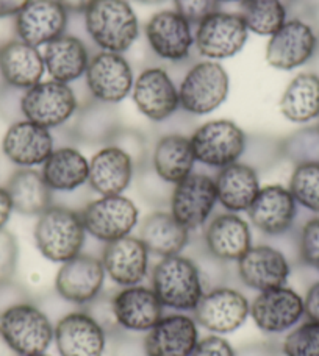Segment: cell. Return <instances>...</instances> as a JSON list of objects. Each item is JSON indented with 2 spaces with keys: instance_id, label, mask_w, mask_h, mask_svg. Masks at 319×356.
<instances>
[{
  "instance_id": "1",
  "label": "cell",
  "mask_w": 319,
  "mask_h": 356,
  "mask_svg": "<svg viewBox=\"0 0 319 356\" xmlns=\"http://www.w3.org/2000/svg\"><path fill=\"white\" fill-rule=\"evenodd\" d=\"M83 27L102 52L124 55L139 36L138 16L127 0H95L83 15Z\"/></svg>"
},
{
  "instance_id": "2",
  "label": "cell",
  "mask_w": 319,
  "mask_h": 356,
  "mask_svg": "<svg viewBox=\"0 0 319 356\" xmlns=\"http://www.w3.org/2000/svg\"><path fill=\"white\" fill-rule=\"evenodd\" d=\"M86 236L80 211L56 203L38 216L33 230L38 252L47 261L56 264H63L80 255Z\"/></svg>"
},
{
  "instance_id": "3",
  "label": "cell",
  "mask_w": 319,
  "mask_h": 356,
  "mask_svg": "<svg viewBox=\"0 0 319 356\" xmlns=\"http://www.w3.org/2000/svg\"><path fill=\"white\" fill-rule=\"evenodd\" d=\"M150 282L163 307L178 313H193L205 292L196 264L183 253L160 258Z\"/></svg>"
},
{
  "instance_id": "4",
  "label": "cell",
  "mask_w": 319,
  "mask_h": 356,
  "mask_svg": "<svg viewBox=\"0 0 319 356\" xmlns=\"http://www.w3.org/2000/svg\"><path fill=\"white\" fill-rule=\"evenodd\" d=\"M319 52V27L310 15H293L266 46V63L279 71H295Z\"/></svg>"
},
{
  "instance_id": "5",
  "label": "cell",
  "mask_w": 319,
  "mask_h": 356,
  "mask_svg": "<svg viewBox=\"0 0 319 356\" xmlns=\"http://www.w3.org/2000/svg\"><path fill=\"white\" fill-rule=\"evenodd\" d=\"M54 327L35 300L16 305L0 316V334L19 356L47 352L54 342Z\"/></svg>"
},
{
  "instance_id": "6",
  "label": "cell",
  "mask_w": 319,
  "mask_h": 356,
  "mask_svg": "<svg viewBox=\"0 0 319 356\" xmlns=\"http://www.w3.org/2000/svg\"><path fill=\"white\" fill-rule=\"evenodd\" d=\"M231 79L218 61H201L185 74L178 85V100L185 114L189 116H207L224 104Z\"/></svg>"
},
{
  "instance_id": "7",
  "label": "cell",
  "mask_w": 319,
  "mask_h": 356,
  "mask_svg": "<svg viewBox=\"0 0 319 356\" xmlns=\"http://www.w3.org/2000/svg\"><path fill=\"white\" fill-rule=\"evenodd\" d=\"M247 135L231 119H213L189 135L196 163L212 169H222L241 160Z\"/></svg>"
},
{
  "instance_id": "8",
  "label": "cell",
  "mask_w": 319,
  "mask_h": 356,
  "mask_svg": "<svg viewBox=\"0 0 319 356\" xmlns=\"http://www.w3.org/2000/svg\"><path fill=\"white\" fill-rule=\"evenodd\" d=\"M80 216L88 236L104 244L129 236L139 222L138 207L124 194L99 195L80 209Z\"/></svg>"
},
{
  "instance_id": "9",
  "label": "cell",
  "mask_w": 319,
  "mask_h": 356,
  "mask_svg": "<svg viewBox=\"0 0 319 356\" xmlns=\"http://www.w3.org/2000/svg\"><path fill=\"white\" fill-rule=\"evenodd\" d=\"M21 106L24 119L54 130L71 122L80 105L71 86L50 79L24 91Z\"/></svg>"
},
{
  "instance_id": "10",
  "label": "cell",
  "mask_w": 319,
  "mask_h": 356,
  "mask_svg": "<svg viewBox=\"0 0 319 356\" xmlns=\"http://www.w3.org/2000/svg\"><path fill=\"white\" fill-rule=\"evenodd\" d=\"M249 35L240 13L219 10L196 25L194 49L210 61L228 60L244 49Z\"/></svg>"
},
{
  "instance_id": "11",
  "label": "cell",
  "mask_w": 319,
  "mask_h": 356,
  "mask_svg": "<svg viewBox=\"0 0 319 356\" xmlns=\"http://www.w3.org/2000/svg\"><path fill=\"white\" fill-rule=\"evenodd\" d=\"M251 313V302L241 291L219 286L203 292L193 316L199 327L212 334H231L244 325Z\"/></svg>"
},
{
  "instance_id": "12",
  "label": "cell",
  "mask_w": 319,
  "mask_h": 356,
  "mask_svg": "<svg viewBox=\"0 0 319 356\" xmlns=\"http://www.w3.org/2000/svg\"><path fill=\"white\" fill-rule=\"evenodd\" d=\"M218 193L215 178L202 172H193L174 184L169 200V213L187 230L196 232L212 219Z\"/></svg>"
},
{
  "instance_id": "13",
  "label": "cell",
  "mask_w": 319,
  "mask_h": 356,
  "mask_svg": "<svg viewBox=\"0 0 319 356\" xmlns=\"http://www.w3.org/2000/svg\"><path fill=\"white\" fill-rule=\"evenodd\" d=\"M85 83L91 99L118 105L132 94L135 75L123 54L100 50L89 60Z\"/></svg>"
},
{
  "instance_id": "14",
  "label": "cell",
  "mask_w": 319,
  "mask_h": 356,
  "mask_svg": "<svg viewBox=\"0 0 319 356\" xmlns=\"http://www.w3.org/2000/svg\"><path fill=\"white\" fill-rule=\"evenodd\" d=\"M144 36L149 49L160 60L183 63L194 49V29L176 10H163L152 15L144 25Z\"/></svg>"
},
{
  "instance_id": "15",
  "label": "cell",
  "mask_w": 319,
  "mask_h": 356,
  "mask_svg": "<svg viewBox=\"0 0 319 356\" xmlns=\"http://www.w3.org/2000/svg\"><path fill=\"white\" fill-rule=\"evenodd\" d=\"M130 95L137 110L155 124L169 120L180 108L178 88L169 72L160 66L139 72Z\"/></svg>"
},
{
  "instance_id": "16",
  "label": "cell",
  "mask_w": 319,
  "mask_h": 356,
  "mask_svg": "<svg viewBox=\"0 0 319 356\" xmlns=\"http://www.w3.org/2000/svg\"><path fill=\"white\" fill-rule=\"evenodd\" d=\"M304 316V297L288 286L258 292L249 313L255 327L267 334L290 332L301 323Z\"/></svg>"
},
{
  "instance_id": "17",
  "label": "cell",
  "mask_w": 319,
  "mask_h": 356,
  "mask_svg": "<svg viewBox=\"0 0 319 356\" xmlns=\"http://www.w3.org/2000/svg\"><path fill=\"white\" fill-rule=\"evenodd\" d=\"M297 203L283 184H267L260 189L251 208L249 222L266 238L286 236L295 228Z\"/></svg>"
},
{
  "instance_id": "18",
  "label": "cell",
  "mask_w": 319,
  "mask_h": 356,
  "mask_svg": "<svg viewBox=\"0 0 319 356\" xmlns=\"http://www.w3.org/2000/svg\"><path fill=\"white\" fill-rule=\"evenodd\" d=\"M107 273L99 257L80 253L60 264L55 275V292L69 305L85 307L104 292Z\"/></svg>"
},
{
  "instance_id": "19",
  "label": "cell",
  "mask_w": 319,
  "mask_h": 356,
  "mask_svg": "<svg viewBox=\"0 0 319 356\" xmlns=\"http://www.w3.org/2000/svg\"><path fill=\"white\" fill-rule=\"evenodd\" d=\"M54 342L60 356H104L107 332L85 309H74L56 321Z\"/></svg>"
},
{
  "instance_id": "20",
  "label": "cell",
  "mask_w": 319,
  "mask_h": 356,
  "mask_svg": "<svg viewBox=\"0 0 319 356\" xmlns=\"http://www.w3.org/2000/svg\"><path fill=\"white\" fill-rule=\"evenodd\" d=\"M291 270L288 257L272 244L252 245L237 263L241 283L257 292L286 286Z\"/></svg>"
},
{
  "instance_id": "21",
  "label": "cell",
  "mask_w": 319,
  "mask_h": 356,
  "mask_svg": "<svg viewBox=\"0 0 319 356\" xmlns=\"http://www.w3.org/2000/svg\"><path fill=\"white\" fill-rule=\"evenodd\" d=\"M100 261L107 277L119 288L143 284L149 275L150 252L138 236L120 238L102 249Z\"/></svg>"
},
{
  "instance_id": "22",
  "label": "cell",
  "mask_w": 319,
  "mask_h": 356,
  "mask_svg": "<svg viewBox=\"0 0 319 356\" xmlns=\"http://www.w3.org/2000/svg\"><path fill=\"white\" fill-rule=\"evenodd\" d=\"M69 13L56 0H30L15 16L17 40L33 47L47 46L66 33Z\"/></svg>"
},
{
  "instance_id": "23",
  "label": "cell",
  "mask_w": 319,
  "mask_h": 356,
  "mask_svg": "<svg viewBox=\"0 0 319 356\" xmlns=\"http://www.w3.org/2000/svg\"><path fill=\"white\" fill-rule=\"evenodd\" d=\"M55 149L52 130L30 122L27 119L10 124L2 139L6 160L17 168L35 169L46 163Z\"/></svg>"
},
{
  "instance_id": "24",
  "label": "cell",
  "mask_w": 319,
  "mask_h": 356,
  "mask_svg": "<svg viewBox=\"0 0 319 356\" xmlns=\"http://www.w3.org/2000/svg\"><path fill=\"white\" fill-rule=\"evenodd\" d=\"M199 339L194 316L172 311L146 333V350L149 356H191Z\"/></svg>"
},
{
  "instance_id": "25",
  "label": "cell",
  "mask_w": 319,
  "mask_h": 356,
  "mask_svg": "<svg viewBox=\"0 0 319 356\" xmlns=\"http://www.w3.org/2000/svg\"><path fill=\"white\" fill-rule=\"evenodd\" d=\"M118 327L135 333H148L164 314V307L150 286L119 288L111 296Z\"/></svg>"
},
{
  "instance_id": "26",
  "label": "cell",
  "mask_w": 319,
  "mask_h": 356,
  "mask_svg": "<svg viewBox=\"0 0 319 356\" xmlns=\"http://www.w3.org/2000/svg\"><path fill=\"white\" fill-rule=\"evenodd\" d=\"M202 243L210 253L226 263H238L251 249V224L237 213H221L203 227Z\"/></svg>"
},
{
  "instance_id": "27",
  "label": "cell",
  "mask_w": 319,
  "mask_h": 356,
  "mask_svg": "<svg viewBox=\"0 0 319 356\" xmlns=\"http://www.w3.org/2000/svg\"><path fill=\"white\" fill-rule=\"evenodd\" d=\"M137 174L133 158L118 145L107 144L89 160L88 186L99 195H119Z\"/></svg>"
},
{
  "instance_id": "28",
  "label": "cell",
  "mask_w": 319,
  "mask_h": 356,
  "mask_svg": "<svg viewBox=\"0 0 319 356\" xmlns=\"http://www.w3.org/2000/svg\"><path fill=\"white\" fill-rule=\"evenodd\" d=\"M120 129L123 122L116 106L89 99L85 105L79 106L72 118L69 136L74 143L104 147L113 141Z\"/></svg>"
},
{
  "instance_id": "29",
  "label": "cell",
  "mask_w": 319,
  "mask_h": 356,
  "mask_svg": "<svg viewBox=\"0 0 319 356\" xmlns=\"http://www.w3.org/2000/svg\"><path fill=\"white\" fill-rule=\"evenodd\" d=\"M42 60L50 79L69 85L85 77L91 55L81 38L65 33L44 46Z\"/></svg>"
},
{
  "instance_id": "30",
  "label": "cell",
  "mask_w": 319,
  "mask_h": 356,
  "mask_svg": "<svg viewBox=\"0 0 319 356\" xmlns=\"http://www.w3.org/2000/svg\"><path fill=\"white\" fill-rule=\"evenodd\" d=\"M218 203L228 213H247L260 193V174L246 163L237 161L218 170L215 177Z\"/></svg>"
},
{
  "instance_id": "31",
  "label": "cell",
  "mask_w": 319,
  "mask_h": 356,
  "mask_svg": "<svg viewBox=\"0 0 319 356\" xmlns=\"http://www.w3.org/2000/svg\"><path fill=\"white\" fill-rule=\"evenodd\" d=\"M149 163L155 174L174 186L194 172L196 158L189 136L183 133H166L157 139Z\"/></svg>"
},
{
  "instance_id": "32",
  "label": "cell",
  "mask_w": 319,
  "mask_h": 356,
  "mask_svg": "<svg viewBox=\"0 0 319 356\" xmlns=\"http://www.w3.org/2000/svg\"><path fill=\"white\" fill-rule=\"evenodd\" d=\"M0 72L5 85L27 91L46 74L42 52L21 40L11 41L0 49Z\"/></svg>"
},
{
  "instance_id": "33",
  "label": "cell",
  "mask_w": 319,
  "mask_h": 356,
  "mask_svg": "<svg viewBox=\"0 0 319 356\" xmlns=\"http://www.w3.org/2000/svg\"><path fill=\"white\" fill-rule=\"evenodd\" d=\"M41 174L54 193H75L88 184L89 160L74 145H60L41 166Z\"/></svg>"
},
{
  "instance_id": "34",
  "label": "cell",
  "mask_w": 319,
  "mask_h": 356,
  "mask_svg": "<svg viewBox=\"0 0 319 356\" xmlns=\"http://www.w3.org/2000/svg\"><path fill=\"white\" fill-rule=\"evenodd\" d=\"M138 238L148 247L150 255L160 258L183 253L191 241V232L178 224L169 211H158L146 216L139 224Z\"/></svg>"
},
{
  "instance_id": "35",
  "label": "cell",
  "mask_w": 319,
  "mask_h": 356,
  "mask_svg": "<svg viewBox=\"0 0 319 356\" xmlns=\"http://www.w3.org/2000/svg\"><path fill=\"white\" fill-rule=\"evenodd\" d=\"M13 211L24 216H41L54 205V191L47 186L41 170L19 168L6 181Z\"/></svg>"
},
{
  "instance_id": "36",
  "label": "cell",
  "mask_w": 319,
  "mask_h": 356,
  "mask_svg": "<svg viewBox=\"0 0 319 356\" xmlns=\"http://www.w3.org/2000/svg\"><path fill=\"white\" fill-rule=\"evenodd\" d=\"M282 116L293 124L307 125L319 119V75L313 72L297 74L280 97Z\"/></svg>"
},
{
  "instance_id": "37",
  "label": "cell",
  "mask_w": 319,
  "mask_h": 356,
  "mask_svg": "<svg viewBox=\"0 0 319 356\" xmlns=\"http://www.w3.org/2000/svg\"><path fill=\"white\" fill-rule=\"evenodd\" d=\"M296 0H241L240 16L249 33L271 38L288 21Z\"/></svg>"
},
{
  "instance_id": "38",
  "label": "cell",
  "mask_w": 319,
  "mask_h": 356,
  "mask_svg": "<svg viewBox=\"0 0 319 356\" xmlns=\"http://www.w3.org/2000/svg\"><path fill=\"white\" fill-rule=\"evenodd\" d=\"M282 158L293 166L305 163H319V124L305 125L280 139Z\"/></svg>"
},
{
  "instance_id": "39",
  "label": "cell",
  "mask_w": 319,
  "mask_h": 356,
  "mask_svg": "<svg viewBox=\"0 0 319 356\" xmlns=\"http://www.w3.org/2000/svg\"><path fill=\"white\" fill-rule=\"evenodd\" d=\"M290 193L297 207L319 216V163L295 166L288 183Z\"/></svg>"
},
{
  "instance_id": "40",
  "label": "cell",
  "mask_w": 319,
  "mask_h": 356,
  "mask_svg": "<svg viewBox=\"0 0 319 356\" xmlns=\"http://www.w3.org/2000/svg\"><path fill=\"white\" fill-rule=\"evenodd\" d=\"M282 158V149H280V139L270 136H249L246 141L244 154L241 156V163L254 168L260 174L261 170L272 168Z\"/></svg>"
},
{
  "instance_id": "41",
  "label": "cell",
  "mask_w": 319,
  "mask_h": 356,
  "mask_svg": "<svg viewBox=\"0 0 319 356\" xmlns=\"http://www.w3.org/2000/svg\"><path fill=\"white\" fill-rule=\"evenodd\" d=\"M280 347L283 356H319V322L307 319L297 323Z\"/></svg>"
},
{
  "instance_id": "42",
  "label": "cell",
  "mask_w": 319,
  "mask_h": 356,
  "mask_svg": "<svg viewBox=\"0 0 319 356\" xmlns=\"http://www.w3.org/2000/svg\"><path fill=\"white\" fill-rule=\"evenodd\" d=\"M188 257L193 259L197 270H199L202 284L205 291L227 284L228 278H231L228 263L222 261V259L216 258L213 253H210L207 250V247L203 245V243L199 247H194V249L188 253Z\"/></svg>"
},
{
  "instance_id": "43",
  "label": "cell",
  "mask_w": 319,
  "mask_h": 356,
  "mask_svg": "<svg viewBox=\"0 0 319 356\" xmlns=\"http://www.w3.org/2000/svg\"><path fill=\"white\" fill-rule=\"evenodd\" d=\"M108 356H149L146 350V333L127 332L116 327L107 333Z\"/></svg>"
},
{
  "instance_id": "44",
  "label": "cell",
  "mask_w": 319,
  "mask_h": 356,
  "mask_svg": "<svg viewBox=\"0 0 319 356\" xmlns=\"http://www.w3.org/2000/svg\"><path fill=\"white\" fill-rule=\"evenodd\" d=\"M296 244L299 263L319 272V216L305 220L297 233Z\"/></svg>"
},
{
  "instance_id": "45",
  "label": "cell",
  "mask_w": 319,
  "mask_h": 356,
  "mask_svg": "<svg viewBox=\"0 0 319 356\" xmlns=\"http://www.w3.org/2000/svg\"><path fill=\"white\" fill-rule=\"evenodd\" d=\"M135 178L138 180L139 193L143 194L146 200L154 203V205H169L172 188L174 186L162 180L155 174V170L152 169L149 161L137 169Z\"/></svg>"
},
{
  "instance_id": "46",
  "label": "cell",
  "mask_w": 319,
  "mask_h": 356,
  "mask_svg": "<svg viewBox=\"0 0 319 356\" xmlns=\"http://www.w3.org/2000/svg\"><path fill=\"white\" fill-rule=\"evenodd\" d=\"M19 263V244L15 234L0 230V282L15 278Z\"/></svg>"
},
{
  "instance_id": "47",
  "label": "cell",
  "mask_w": 319,
  "mask_h": 356,
  "mask_svg": "<svg viewBox=\"0 0 319 356\" xmlns=\"http://www.w3.org/2000/svg\"><path fill=\"white\" fill-rule=\"evenodd\" d=\"M174 10L188 22L197 25L213 13L219 11L218 0H172Z\"/></svg>"
},
{
  "instance_id": "48",
  "label": "cell",
  "mask_w": 319,
  "mask_h": 356,
  "mask_svg": "<svg viewBox=\"0 0 319 356\" xmlns=\"http://www.w3.org/2000/svg\"><path fill=\"white\" fill-rule=\"evenodd\" d=\"M35 297H31L30 291L22 283L16 282L15 278L2 280L0 282V316L6 309H10L16 305L33 302Z\"/></svg>"
},
{
  "instance_id": "49",
  "label": "cell",
  "mask_w": 319,
  "mask_h": 356,
  "mask_svg": "<svg viewBox=\"0 0 319 356\" xmlns=\"http://www.w3.org/2000/svg\"><path fill=\"white\" fill-rule=\"evenodd\" d=\"M22 94L24 91L16 88L5 85L0 89V118L8 124H15L17 120H22Z\"/></svg>"
},
{
  "instance_id": "50",
  "label": "cell",
  "mask_w": 319,
  "mask_h": 356,
  "mask_svg": "<svg viewBox=\"0 0 319 356\" xmlns=\"http://www.w3.org/2000/svg\"><path fill=\"white\" fill-rule=\"evenodd\" d=\"M88 314H91L95 321H98L102 327L105 328V332H111L113 328L118 327L116 319L113 314V303L111 296H107L105 292H102L93 302L83 307Z\"/></svg>"
},
{
  "instance_id": "51",
  "label": "cell",
  "mask_w": 319,
  "mask_h": 356,
  "mask_svg": "<svg viewBox=\"0 0 319 356\" xmlns=\"http://www.w3.org/2000/svg\"><path fill=\"white\" fill-rule=\"evenodd\" d=\"M191 356H235V348L224 336L210 333L199 339Z\"/></svg>"
},
{
  "instance_id": "52",
  "label": "cell",
  "mask_w": 319,
  "mask_h": 356,
  "mask_svg": "<svg viewBox=\"0 0 319 356\" xmlns=\"http://www.w3.org/2000/svg\"><path fill=\"white\" fill-rule=\"evenodd\" d=\"M235 356H282V347L274 342H249L235 348Z\"/></svg>"
},
{
  "instance_id": "53",
  "label": "cell",
  "mask_w": 319,
  "mask_h": 356,
  "mask_svg": "<svg viewBox=\"0 0 319 356\" xmlns=\"http://www.w3.org/2000/svg\"><path fill=\"white\" fill-rule=\"evenodd\" d=\"M304 313L310 321L319 322V280L309 286L304 296Z\"/></svg>"
},
{
  "instance_id": "54",
  "label": "cell",
  "mask_w": 319,
  "mask_h": 356,
  "mask_svg": "<svg viewBox=\"0 0 319 356\" xmlns=\"http://www.w3.org/2000/svg\"><path fill=\"white\" fill-rule=\"evenodd\" d=\"M15 40H17L15 17L0 19V49Z\"/></svg>"
},
{
  "instance_id": "55",
  "label": "cell",
  "mask_w": 319,
  "mask_h": 356,
  "mask_svg": "<svg viewBox=\"0 0 319 356\" xmlns=\"http://www.w3.org/2000/svg\"><path fill=\"white\" fill-rule=\"evenodd\" d=\"M30 0H0V19L15 17Z\"/></svg>"
},
{
  "instance_id": "56",
  "label": "cell",
  "mask_w": 319,
  "mask_h": 356,
  "mask_svg": "<svg viewBox=\"0 0 319 356\" xmlns=\"http://www.w3.org/2000/svg\"><path fill=\"white\" fill-rule=\"evenodd\" d=\"M63 8H65L69 16L71 15H85V11L91 6L95 0H56Z\"/></svg>"
},
{
  "instance_id": "57",
  "label": "cell",
  "mask_w": 319,
  "mask_h": 356,
  "mask_svg": "<svg viewBox=\"0 0 319 356\" xmlns=\"http://www.w3.org/2000/svg\"><path fill=\"white\" fill-rule=\"evenodd\" d=\"M13 213V205L8 193L5 188H0V230L5 228Z\"/></svg>"
},
{
  "instance_id": "58",
  "label": "cell",
  "mask_w": 319,
  "mask_h": 356,
  "mask_svg": "<svg viewBox=\"0 0 319 356\" xmlns=\"http://www.w3.org/2000/svg\"><path fill=\"white\" fill-rule=\"evenodd\" d=\"M0 356H19L13 348L8 346V342L3 339V336L0 334Z\"/></svg>"
},
{
  "instance_id": "59",
  "label": "cell",
  "mask_w": 319,
  "mask_h": 356,
  "mask_svg": "<svg viewBox=\"0 0 319 356\" xmlns=\"http://www.w3.org/2000/svg\"><path fill=\"white\" fill-rule=\"evenodd\" d=\"M138 3H143V5H158V3H163L166 0H135Z\"/></svg>"
},
{
  "instance_id": "60",
  "label": "cell",
  "mask_w": 319,
  "mask_h": 356,
  "mask_svg": "<svg viewBox=\"0 0 319 356\" xmlns=\"http://www.w3.org/2000/svg\"><path fill=\"white\" fill-rule=\"evenodd\" d=\"M219 3H240L241 0H218Z\"/></svg>"
},
{
  "instance_id": "61",
  "label": "cell",
  "mask_w": 319,
  "mask_h": 356,
  "mask_svg": "<svg viewBox=\"0 0 319 356\" xmlns=\"http://www.w3.org/2000/svg\"><path fill=\"white\" fill-rule=\"evenodd\" d=\"M5 86V81H3V77H2V72H0V89H2Z\"/></svg>"
},
{
  "instance_id": "62",
  "label": "cell",
  "mask_w": 319,
  "mask_h": 356,
  "mask_svg": "<svg viewBox=\"0 0 319 356\" xmlns=\"http://www.w3.org/2000/svg\"><path fill=\"white\" fill-rule=\"evenodd\" d=\"M29 356H52V355H47L46 352H44V353H36V355H29Z\"/></svg>"
},
{
  "instance_id": "63",
  "label": "cell",
  "mask_w": 319,
  "mask_h": 356,
  "mask_svg": "<svg viewBox=\"0 0 319 356\" xmlns=\"http://www.w3.org/2000/svg\"><path fill=\"white\" fill-rule=\"evenodd\" d=\"M318 124H319V119H318Z\"/></svg>"
}]
</instances>
